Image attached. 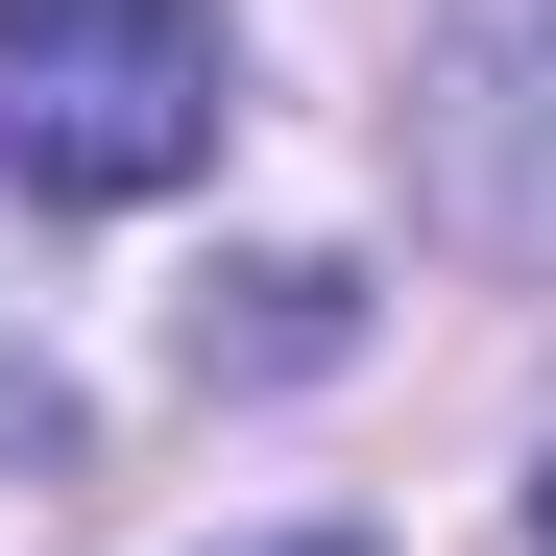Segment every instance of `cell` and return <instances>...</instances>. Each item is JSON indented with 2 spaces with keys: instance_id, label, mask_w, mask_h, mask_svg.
Here are the masks:
<instances>
[{
  "instance_id": "1",
  "label": "cell",
  "mask_w": 556,
  "mask_h": 556,
  "mask_svg": "<svg viewBox=\"0 0 556 556\" xmlns=\"http://www.w3.org/2000/svg\"><path fill=\"white\" fill-rule=\"evenodd\" d=\"M242 49L218 0H0V194L25 218H122L169 169H218Z\"/></svg>"
},
{
  "instance_id": "2",
  "label": "cell",
  "mask_w": 556,
  "mask_h": 556,
  "mask_svg": "<svg viewBox=\"0 0 556 556\" xmlns=\"http://www.w3.org/2000/svg\"><path fill=\"white\" fill-rule=\"evenodd\" d=\"M412 194L556 291V0H435L412 49Z\"/></svg>"
},
{
  "instance_id": "3",
  "label": "cell",
  "mask_w": 556,
  "mask_h": 556,
  "mask_svg": "<svg viewBox=\"0 0 556 556\" xmlns=\"http://www.w3.org/2000/svg\"><path fill=\"white\" fill-rule=\"evenodd\" d=\"M169 339H194V388H315V363L363 339V291H339L315 242H266V266H218V291L169 315Z\"/></svg>"
},
{
  "instance_id": "4",
  "label": "cell",
  "mask_w": 556,
  "mask_h": 556,
  "mask_svg": "<svg viewBox=\"0 0 556 556\" xmlns=\"http://www.w3.org/2000/svg\"><path fill=\"white\" fill-rule=\"evenodd\" d=\"M73 459H98V412H73V388H49V363H25V339H0V484H73Z\"/></svg>"
},
{
  "instance_id": "5",
  "label": "cell",
  "mask_w": 556,
  "mask_h": 556,
  "mask_svg": "<svg viewBox=\"0 0 556 556\" xmlns=\"http://www.w3.org/2000/svg\"><path fill=\"white\" fill-rule=\"evenodd\" d=\"M266 556H363V532H266Z\"/></svg>"
},
{
  "instance_id": "6",
  "label": "cell",
  "mask_w": 556,
  "mask_h": 556,
  "mask_svg": "<svg viewBox=\"0 0 556 556\" xmlns=\"http://www.w3.org/2000/svg\"><path fill=\"white\" fill-rule=\"evenodd\" d=\"M532 556H556V459H532Z\"/></svg>"
}]
</instances>
